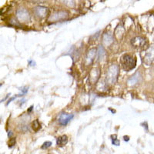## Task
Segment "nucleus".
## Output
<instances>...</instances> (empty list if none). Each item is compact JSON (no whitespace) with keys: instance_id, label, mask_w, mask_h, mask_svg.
Masks as SVG:
<instances>
[{"instance_id":"10","label":"nucleus","mask_w":154,"mask_h":154,"mask_svg":"<svg viewBox=\"0 0 154 154\" xmlns=\"http://www.w3.org/2000/svg\"><path fill=\"white\" fill-rule=\"evenodd\" d=\"M100 69L98 68H94L91 70V72H90V75H89V79H90V82L94 84L97 82V80L100 78Z\"/></svg>"},{"instance_id":"16","label":"nucleus","mask_w":154,"mask_h":154,"mask_svg":"<svg viewBox=\"0 0 154 154\" xmlns=\"http://www.w3.org/2000/svg\"><path fill=\"white\" fill-rule=\"evenodd\" d=\"M96 88H97V90H99V91L104 92L107 88L106 83L104 80L100 81V82L97 83V85H96Z\"/></svg>"},{"instance_id":"9","label":"nucleus","mask_w":154,"mask_h":154,"mask_svg":"<svg viewBox=\"0 0 154 154\" xmlns=\"http://www.w3.org/2000/svg\"><path fill=\"white\" fill-rule=\"evenodd\" d=\"M96 55H97V50L96 49H92L88 52L86 56V60H85L86 65H89L94 61Z\"/></svg>"},{"instance_id":"13","label":"nucleus","mask_w":154,"mask_h":154,"mask_svg":"<svg viewBox=\"0 0 154 154\" xmlns=\"http://www.w3.org/2000/svg\"><path fill=\"white\" fill-rule=\"evenodd\" d=\"M106 56V53L103 46H99L98 49H97V56H98V60L100 62L103 61L105 60Z\"/></svg>"},{"instance_id":"26","label":"nucleus","mask_w":154,"mask_h":154,"mask_svg":"<svg viewBox=\"0 0 154 154\" xmlns=\"http://www.w3.org/2000/svg\"><path fill=\"white\" fill-rule=\"evenodd\" d=\"M28 1H34V0H28Z\"/></svg>"},{"instance_id":"18","label":"nucleus","mask_w":154,"mask_h":154,"mask_svg":"<svg viewBox=\"0 0 154 154\" xmlns=\"http://www.w3.org/2000/svg\"><path fill=\"white\" fill-rule=\"evenodd\" d=\"M60 2L69 7H74L75 5V0H60Z\"/></svg>"},{"instance_id":"4","label":"nucleus","mask_w":154,"mask_h":154,"mask_svg":"<svg viewBox=\"0 0 154 154\" xmlns=\"http://www.w3.org/2000/svg\"><path fill=\"white\" fill-rule=\"evenodd\" d=\"M16 17L20 23H28L30 20V15L28 11L25 9H19L16 12Z\"/></svg>"},{"instance_id":"25","label":"nucleus","mask_w":154,"mask_h":154,"mask_svg":"<svg viewBox=\"0 0 154 154\" xmlns=\"http://www.w3.org/2000/svg\"><path fill=\"white\" fill-rule=\"evenodd\" d=\"M32 108H33V106H32L29 108V110H28V112H31V111L32 110Z\"/></svg>"},{"instance_id":"19","label":"nucleus","mask_w":154,"mask_h":154,"mask_svg":"<svg viewBox=\"0 0 154 154\" xmlns=\"http://www.w3.org/2000/svg\"><path fill=\"white\" fill-rule=\"evenodd\" d=\"M52 145V143L50 141H46V142L44 143L42 146V149H48L49 147L51 146Z\"/></svg>"},{"instance_id":"2","label":"nucleus","mask_w":154,"mask_h":154,"mask_svg":"<svg viewBox=\"0 0 154 154\" xmlns=\"http://www.w3.org/2000/svg\"><path fill=\"white\" fill-rule=\"evenodd\" d=\"M119 66L117 65L112 64L109 67L106 72V80L109 84H114L117 80L119 75Z\"/></svg>"},{"instance_id":"15","label":"nucleus","mask_w":154,"mask_h":154,"mask_svg":"<svg viewBox=\"0 0 154 154\" xmlns=\"http://www.w3.org/2000/svg\"><path fill=\"white\" fill-rule=\"evenodd\" d=\"M123 33H124V29H123V27L122 26L119 25V26L116 27V30H115L116 37L118 39H119V38H122V37H123Z\"/></svg>"},{"instance_id":"14","label":"nucleus","mask_w":154,"mask_h":154,"mask_svg":"<svg viewBox=\"0 0 154 154\" xmlns=\"http://www.w3.org/2000/svg\"><path fill=\"white\" fill-rule=\"evenodd\" d=\"M68 143V137L66 135H63L61 137H58L56 140V145L60 147H63Z\"/></svg>"},{"instance_id":"1","label":"nucleus","mask_w":154,"mask_h":154,"mask_svg":"<svg viewBox=\"0 0 154 154\" xmlns=\"http://www.w3.org/2000/svg\"><path fill=\"white\" fill-rule=\"evenodd\" d=\"M120 65L125 71H130L137 65V60L133 56L124 54L120 58Z\"/></svg>"},{"instance_id":"17","label":"nucleus","mask_w":154,"mask_h":154,"mask_svg":"<svg viewBox=\"0 0 154 154\" xmlns=\"http://www.w3.org/2000/svg\"><path fill=\"white\" fill-rule=\"evenodd\" d=\"M32 130L35 132L38 131V130H40L41 124L38 119H35V120H34L33 122H32Z\"/></svg>"},{"instance_id":"3","label":"nucleus","mask_w":154,"mask_h":154,"mask_svg":"<svg viewBox=\"0 0 154 154\" xmlns=\"http://www.w3.org/2000/svg\"><path fill=\"white\" fill-rule=\"evenodd\" d=\"M69 16V13L67 11H57L51 15L49 17V21L52 23L55 22H60L62 20L67 19Z\"/></svg>"},{"instance_id":"11","label":"nucleus","mask_w":154,"mask_h":154,"mask_svg":"<svg viewBox=\"0 0 154 154\" xmlns=\"http://www.w3.org/2000/svg\"><path fill=\"white\" fill-rule=\"evenodd\" d=\"M140 80H141V75H140V72H137L128 79L127 83L129 86H135L136 84L139 83Z\"/></svg>"},{"instance_id":"21","label":"nucleus","mask_w":154,"mask_h":154,"mask_svg":"<svg viewBox=\"0 0 154 154\" xmlns=\"http://www.w3.org/2000/svg\"><path fill=\"white\" fill-rule=\"evenodd\" d=\"M113 137H114V139H112V144H114V145H116V146H119V140H117V139H116V135H114Z\"/></svg>"},{"instance_id":"23","label":"nucleus","mask_w":154,"mask_h":154,"mask_svg":"<svg viewBox=\"0 0 154 154\" xmlns=\"http://www.w3.org/2000/svg\"><path fill=\"white\" fill-rule=\"evenodd\" d=\"M123 139H124L125 141H129V140H130V139H129V137H126V136L123 137Z\"/></svg>"},{"instance_id":"6","label":"nucleus","mask_w":154,"mask_h":154,"mask_svg":"<svg viewBox=\"0 0 154 154\" xmlns=\"http://www.w3.org/2000/svg\"><path fill=\"white\" fill-rule=\"evenodd\" d=\"M33 12L36 17L39 18V19H43V18H46L47 16L49 10L46 7L39 5V6H36V7L34 8Z\"/></svg>"},{"instance_id":"22","label":"nucleus","mask_w":154,"mask_h":154,"mask_svg":"<svg viewBox=\"0 0 154 154\" xmlns=\"http://www.w3.org/2000/svg\"><path fill=\"white\" fill-rule=\"evenodd\" d=\"M29 66H35V62H33L32 60H29Z\"/></svg>"},{"instance_id":"8","label":"nucleus","mask_w":154,"mask_h":154,"mask_svg":"<svg viewBox=\"0 0 154 154\" xmlns=\"http://www.w3.org/2000/svg\"><path fill=\"white\" fill-rule=\"evenodd\" d=\"M72 118H73V115L72 114L62 113L60 114L59 118H58V122L62 126H66Z\"/></svg>"},{"instance_id":"24","label":"nucleus","mask_w":154,"mask_h":154,"mask_svg":"<svg viewBox=\"0 0 154 154\" xmlns=\"http://www.w3.org/2000/svg\"><path fill=\"white\" fill-rule=\"evenodd\" d=\"M14 99H15V98H11L10 100H9V101H8V103H7V104H6V105H9V103H11V101H12V100H14Z\"/></svg>"},{"instance_id":"5","label":"nucleus","mask_w":154,"mask_h":154,"mask_svg":"<svg viewBox=\"0 0 154 154\" xmlns=\"http://www.w3.org/2000/svg\"><path fill=\"white\" fill-rule=\"evenodd\" d=\"M143 61L147 66H149L154 61V45H152L148 48L146 52Z\"/></svg>"},{"instance_id":"20","label":"nucleus","mask_w":154,"mask_h":154,"mask_svg":"<svg viewBox=\"0 0 154 154\" xmlns=\"http://www.w3.org/2000/svg\"><path fill=\"white\" fill-rule=\"evenodd\" d=\"M15 145H16V139L12 138L10 140H9V148H12V147L14 146Z\"/></svg>"},{"instance_id":"12","label":"nucleus","mask_w":154,"mask_h":154,"mask_svg":"<svg viewBox=\"0 0 154 154\" xmlns=\"http://www.w3.org/2000/svg\"><path fill=\"white\" fill-rule=\"evenodd\" d=\"M114 42V37L110 33H105L103 35V43L104 46H109Z\"/></svg>"},{"instance_id":"7","label":"nucleus","mask_w":154,"mask_h":154,"mask_svg":"<svg viewBox=\"0 0 154 154\" xmlns=\"http://www.w3.org/2000/svg\"><path fill=\"white\" fill-rule=\"evenodd\" d=\"M131 44L136 49H141L146 45V39L141 36H137L132 39Z\"/></svg>"}]
</instances>
